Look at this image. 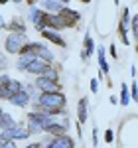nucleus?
Listing matches in <instances>:
<instances>
[{
    "label": "nucleus",
    "mask_w": 138,
    "mask_h": 148,
    "mask_svg": "<svg viewBox=\"0 0 138 148\" xmlns=\"http://www.w3.org/2000/svg\"><path fill=\"white\" fill-rule=\"evenodd\" d=\"M26 2H28V4H30V6H36V4H38V2H40V0H26Z\"/></svg>",
    "instance_id": "nucleus-35"
},
{
    "label": "nucleus",
    "mask_w": 138,
    "mask_h": 148,
    "mask_svg": "<svg viewBox=\"0 0 138 148\" xmlns=\"http://www.w3.org/2000/svg\"><path fill=\"white\" fill-rule=\"evenodd\" d=\"M6 2H8V0H0V6H2V4H6Z\"/></svg>",
    "instance_id": "nucleus-40"
},
{
    "label": "nucleus",
    "mask_w": 138,
    "mask_h": 148,
    "mask_svg": "<svg viewBox=\"0 0 138 148\" xmlns=\"http://www.w3.org/2000/svg\"><path fill=\"white\" fill-rule=\"evenodd\" d=\"M2 113H4V111H2V105H0V116H2Z\"/></svg>",
    "instance_id": "nucleus-41"
},
{
    "label": "nucleus",
    "mask_w": 138,
    "mask_h": 148,
    "mask_svg": "<svg viewBox=\"0 0 138 148\" xmlns=\"http://www.w3.org/2000/svg\"><path fill=\"white\" fill-rule=\"evenodd\" d=\"M10 75H6V73H2L0 75V99H4V101H10V93H8V83H10Z\"/></svg>",
    "instance_id": "nucleus-15"
},
{
    "label": "nucleus",
    "mask_w": 138,
    "mask_h": 148,
    "mask_svg": "<svg viewBox=\"0 0 138 148\" xmlns=\"http://www.w3.org/2000/svg\"><path fill=\"white\" fill-rule=\"evenodd\" d=\"M67 128H69V121H67V116L63 119L61 114H57L55 123L49 126L46 132H47V134H53V136H63V134H67Z\"/></svg>",
    "instance_id": "nucleus-6"
},
{
    "label": "nucleus",
    "mask_w": 138,
    "mask_h": 148,
    "mask_svg": "<svg viewBox=\"0 0 138 148\" xmlns=\"http://www.w3.org/2000/svg\"><path fill=\"white\" fill-rule=\"evenodd\" d=\"M136 51H138V46H136Z\"/></svg>",
    "instance_id": "nucleus-43"
},
{
    "label": "nucleus",
    "mask_w": 138,
    "mask_h": 148,
    "mask_svg": "<svg viewBox=\"0 0 138 148\" xmlns=\"http://www.w3.org/2000/svg\"><path fill=\"white\" fill-rule=\"evenodd\" d=\"M2 140H4V136H2V134H0V142H2Z\"/></svg>",
    "instance_id": "nucleus-42"
},
{
    "label": "nucleus",
    "mask_w": 138,
    "mask_h": 148,
    "mask_svg": "<svg viewBox=\"0 0 138 148\" xmlns=\"http://www.w3.org/2000/svg\"><path fill=\"white\" fill-rule=\"evenodd\" d=\"M38 59H42V61H46V63H51L53 61V53L49 51V47L46 44H42L40 49H38Z\"/></svg>",
    "instance_id": "nucleus-21"
},
{
    "label": "nucleus",
    "mask_w": 138,
    "mask_h": 148,
    "mask_svg": "<svg viewBox=\"0 0 138 148\" xmlns=\"http://www.w3.org/2000/svg\"><path fill=\"white\" fill-rule=\"evenodd\" d=\"M53 144L57 148H75V142H73V138L67 136V134H63V136H55L51 140Z\"/></svg>",
    "instance_id": "nucleus-17"
},
{
    "label": "nucleus",
    "mask_w": 138,
    "mask_h": 148,
    "mask_svg": "<svg viewBox=\"0 0 138 148\" xmlns=\"http://www.w3.org/2000/svg\"><path fill=\"white\" fill-rule=\"evenodd\" d=\"M0 148H16V142H14V140H8V138H4V140L0 142Z\"/></svg>",
    "instance_id": "nucleus-25"
},
{
    "label": "nucleus",
    "mask_w": 138,
    "mask_h": 148,
    "mask_svg": "<svg viewBox=\"0 0 138 148\" xmlns=\"http://www.w3.org/2000/svg\"><path fill=\"white\" fill-rule=\"evenodd\" d=\"M16 125L18 123L14 121V116L10 113H2V116H0V130H8V128H12Z\"/></svg>",
    "instance_id": "nucleus-19"
},
{
    "label": "nucleus",
    "mask_w": 138,
    "mask_h": 148,
    "mask_svg": "<svg viewBox=\"0 0 138 148\" xmlns=\"http://www.w3.org/2000/svg\"><path fill=\"white\" fill-rule=\"evenodd\" d=\"M6 65H8V61H6V56L0 51V69L4 71V69H6Z\"/></svg>",
    "instance_id": "nucleus-28"
},
{
    "label": "nucleus",
    "mask_w": 138,
    "mask_h": 148,
    "mask_svg": "<svg viewBox=\"0 0 138 148\" xmlns=\"http://www.w3.org/2000/svg\"><path fill=\"white\" fill-rule=\"evenodd\" d=\"M97 59H99V67H101V73L103 75H107L109 73V63H107V57H105V47H99L97 49Z\"/></svg>",
    "instance_id": "nucleus-22"
},
{
    "label": "nucleus",
    "mask_w": 138,
    "mask_h": 148,
    "mask_svg": "<svg viewBox=\"0 0 138 148\" xmlns=\"http://www.w3.org/2000/svg\"><path fill=\"white\" fill-rule=\"evenodd\" d=\"M49 67H51L49 63H46V61H42V59H38V57H36L34 61L30 63V67H28L26 73H32V75H38V77H40V75H44Z\"/></svg>",
    "instance_id": "nucleus-9"
},
{
    "label": "nucleus",
    "mask_w": 138,
    "mask_h": 148,
    "mask_svg": "<svg viewBox=\"0 0 138 148\" xmlns=\"http://www.w3.org/2000/svg\"><path fill=\"white\" fill-rule=\"evenodd\" d=\"M30 101H32V95L26 91V89H22L20 93H16V95H14V97L10 99L12 105H14V107H20V109L28 107V105H30Z\"/></svg>",
    "instance_id": "nucleus-10"
},
{
    "label": "nucleus",
    "mask_w": 138,
    "mask_h": 148,
    "mask_svg": "<svg viewBox=\"0 0 138 148\" xmlns=\"http://www.w3.org/2000/svg\"><path fill=\"white\" fill-rule=\"evenodd\" d=\"M93 51H95V42H93L91 34L87 32V34H85V40H83V51H81L83 61H89V57L93 56Z\"/></svg>",
    "instance_id": "nucleus-11"
},
{
    "label": "nucleus",
    "mask_w": 138,
    "mask_h": 148,
    "mask_svg": "<svg viewBox=\"0 0 138 148\" xmlns=\"http://www.w3.org/2000/svg\"><path fill=\"white\" fill-rule=\"evenodd\" d=\"M47 14L44 8H36V6H30V10H28V18H30V22L34 24L36 30H40V32H44L47 30Z\"/></svg>",
    "instance_id": "nucleus-3"
},
{
    "label": "nucleus",
    "mask_w": 138,
    "mask_h": 148,
    "mask_svg": "<svg viewBox=\"0 0 138 148\" xmlns=\"http://www.w3.org/2000/svg\"><path fill=\"white\" fill-rule=\"evenodd\" d=\"M6 26H8V24L4 22V18H2V16H0V32H2V28H6Z\"/></svg>",
    "instance_id": "nucleus-34"
},
{
    "label": "nucleus",
    "mask_w": 138,
    "mask_h": 148,
    "mask_svg": "<svg viewBox=\"0 0 138 148\" xmlns=\"http://www.w3.org/2000/svg\"><path fill=\"white\" fill-rule=\"evenodd\" d=\"M2 136L8 138V140H26L30 136V130H28V126L16 125L12 128H8V130H2Z\"/></svg>",
    "instance_id": "nucleus-4"
},
{
    "label": "nucleus",
    "mask_w": 138,
    "mask_h": 148,
    "mask_svg": "<svg viewBox=\"0 0 138 148\" xmlns=\"http://www.w3.org/2000/svg\"><path fill=\"white\" fill-rule=\"evenodd\" d=\"M28 130H30V134L44 132V126H42V113H40V111H32V113L28 114Z\"/></svg>",
    "instance_id": "nucleus-7"
},
{
    "label": "nucleus",
    "mask_w": 138,
    "mask_h": 148,
    "mask_svg": "<svg viewBox=\"0 0 138 148\" xmlns=\"http://www.w3.org/2000/svg\"><path fill=\"white\" fill-rule=\"evenodd\" d=\"M99 91V79H91V93Z\"/></svg>",
    "instance_id": "nucleus-29"
},
{
    "label": "nucleus",
    "mask_w": 138,
    "mask_h": 148,
    "mask_svg": "<svg viewBox=\"0 0 138 148\" xmlns=\"http://www.w3.org/2000/svg\"><path fill=\"white\" fill-rule=\"evenodd\" d=\"M109 51H111V56H113V57H118V56H116V47H115V44H111Z\"/></svg>",
    "instance_id": "nucleus-32"
},
{
    "label": "nucleus",
    "mask_w": 138,
    "mask_h": 148,
    "mask_svg": "<svg viewBox=\"0 0 138 148\" xmlns=\"http://www.w3.org/2000/svg\"><path fill=\"white\" fill-rule=\"evenodd\" d=\"M65 105H67V97L61 91L55 93H40L38 97V105H36V111L46 114H61L65 111Z\"/></svg>",
    "instance_id": "nucleus-1"
},
{
    "label": "nucleus",
    "mask_w": 138,
    "mask_h": 148,
    "mask_svg": "<svg viewBox=\"0 0 138 148\" xmlns=\"http://www.w3.org/2000/svg\"><path fill=\"white\" fill-rule=\"evenodd\" d=\"M105 140H107V142H113V140H115V132H113L111 128L105 132Z\"/></svg>",
    "instance_id": "nucleus-27"
},
{
    "label": "nucleus",
    "mask_w": 138,
    "mask_h": 148,
    "mask_svg": "<svg viewBox=\"0 0 138 148\" xmlns=\"http://www.w3.org/2000/svg\"><path fill=\"white\" fill-rule=\"evenodd\" d=\"M47 28L57 32V30L67 28V26H65V20L61 18V14H49V16H47Z\"/></svg>",
    "instance_id": "nucleus-12"
},
{
    "label": "nucleus",
    "mask_w": 138,
    "mask_h": 148,
    "mask_svg": "<svg viewBox=\"0 0 138 148\" xmlns=\"http://www.w3.org/2000/svg\"><path fill=\"white\" fill-rule=\"evenodd\" d=\"M130 99H132V95L128 93V85L122 83V85H120V105H128Z\"/></svg>",
    "instance_id": "nucleus-24"
},
{
    "label": "nucleus",
    "mask_w": 138,
    "mask_h": 148,
    "mask_svg": "<svg viewBox=\"0 0 138 148\" xmlns=\"http://www.w3.org/2000/svg\"><path fill=\"white\" fill-rule=\"evenodd\" d=\"M10 32H18V34H26V22L22 18H12V22L6 26Z\"/></svg>",
    "instance_id": "nucleus-18"
},
{
    "label": "nucleus",
    "mask_w": 138,
    "mask_h": 148,
    "mask_svg": "<svg viewBox=\"0 0 138 148\" xmlns=\"http://www.w3.org/2000/svg\"><path fill=\"white\" fill-rule=\"evenodd\" d=\"M42 8H44L47 14H59L61 8H63V4H61L59 0H44V2H42Z\"/></svg>",
    "instance_id": "nucleus-14"
},
{
    "label": "nucleus",
    "mask_w": 138,
    "mask_h": 148,
    "mask_svg": "<svg viewBox=\"0 0 138 148\" xmlns=\"http://www.w3.org/2000/svg\"><path fill=\"white\" fill-rule=\"evenodd\" d=\"M36 59V56H18V61H16V67L20 69V71H28V67H30V63Z\"/></svg>",
    "instance_id": "nucleus-20"
},
{
    "label": "nucleus",
    "mask_w": 138,
    "mask_h": 148,
    "mask_svg": "<svg viewBox=\"0 0 138 148\" xmlns=\"http://www.w3.org/2000/svg\"><path fill=\"white\" fill-rule=\"evenodd\" d=\"M46 148H57V146H55V144H53V142H49V144H47Z\"/></svg>",
    "instance_id": "nucleus-36"
},
{
    "label": "nucleus",
    "mask_w": 138,
    "mask_h": 148,
    "mask_svg": "<svg viewBox=\"0 0 138 148\" xmlns=\"http://www.w3.org/2000/svg\"><path fill=\"white\" fill-rule=\"evenodd\" d=\"M24 89V85H22V81H18V79H10V83H8V93H10V99L16 95V93H20Z\"/></svg>",
    "instance_id": "nucleus-23"
},
{
    "label": "nucleus",
    "mask_w": 138,
    "mask_h": 148,
    "mask_svg": "<svg viewBox=\"0 0 138 148\" xmlns=\"http://www.w3.org/2000/svg\"><path fill=\"white\" fill-rule=\"evenodd\" d=\"M59 2H61V4L65 6V4H69V2H71V0H59Z\"/></svg>",
    "instance_id": "nucleus-37"
},
{
    "label": "nucleus",
    "mask_w": 138,
    "mask_h": 148,
    "mask_svg": "<svg viewBox=\"0 0 138 148\" xmlns=\"http://www.w3.org/2000/svg\"><path fill=\"white\" fill-rule=\"evenodd\" d=\"M130 95H132V99L138 103V85H136V83L132 85V93H130Z\"/></svg>",
    "instance_id": "nucleus-30"
},
{
    "label": "nucleus",
    "mask_w": 138,
    "mask_h": 148,
    "mask_svg": "<svg viewBox=\"0 0 138 148\" xmlns=\"http://www.w3.org/2000/svg\"><path fill=\"white\" fill-rule=\"evenodd\" d=\"M0 71H2V69H0Z\"/></svg>",
    "instance_id": "nucleus-44"
},
{
    "label": "nucleus",
    "mask_w": 138,
    "mask_h": 148,
    "mask_svg": "<svg viewBox=\"0 0 138 148\" xmlns=\"http://www.w3.org/2000/svg\"><path fill=\"white\" fill-rule=\"evenodd\" d=\"M26 148H42V144L40 142H32V144H28Z\"/></svg>",
    "instance_id": "nucleus-33"
},
{
    "label": "nucleus",
    "mask_w": 138,
    "mask_h": 148,
    "mask_svg": "<svg viewBox=\"0 0 138 148\" xmlns=\"http://www.w3.org/2000/svg\"><path fill=\"white\" fill-rule=\"evenodd\" d=\"M42 36H44L46 40H49L51 44H55V46H59V47H65V40H63V38L55 32V30H49V28H47V30H44V32H42Z\"/></svg>",
    "instance_id": "nucleus-13"
},
{
    "label": "nucleus",
    "mask_w": 138,
    "mask_h": 148,
    "mask_svg": "<svg viewBox=\"0 0 138 148\" xmlns=\"http://www.w3.org/2000/svg\"><path fill=\"white\" fill-rule=\"evenodd\" d=\"M34 85H36V87H38L42 93H55V91H61V85H59L57 81L47 79V77H44V75H40V77L36 79Z\"/></svg>",
    "instance_id": "nucleus-5"
},
{
    "label": "nucleus",
    "mask_w": 138,
    "mask_h": 148,
    "mask_svg": "<svg viewBox=\"0 0 138 148\" xmlns=\"http://www.w3.org/2000/svg\"><path fill=\"white\" fill-rule=\"evenodd\" d=\"M12 2H14V4H22L24 0H12Z\"/></svg>",
    "instance_id": "nucleus-38"
},
{
    "label": "nucleus",
    "mask_w": 138,
    "mask_h": 148,
    "mask_svg": "<svg viewBox=\"0 0 138 148\" xmlns=\"http://www.w3.org/2000/svg\"><path fill=\"white\" fill-rule=\"evenodd\" d=\"M97 134H99V132H97V126H95V128H93V144H95V146H97V142H99V136H97Z\"/></svg>",
    "instance_id": "nucleus-31"
},
{
    "label": "nucleus",
    "mask_w": 138,
    "mask_h": 148,
    "mask_svg": "<svg viewBox=\"0 0 138 148\" xmlns=\"http://www.w3.org/2000/svg\"><path fill=\"white\" fill-rule=\"evenodd\" d=\"M87 105H89L87 97H83V99L77 103V119H79L81 125H83V123L87 121V114H89V111H87Z\"/></svg>",
    "instance_id": "nucleus-16"
},
{
    "label": "nucleus",
    "mask_w": 138,
    "mask_h": 148,
    "mask_svg": "<svg viewBox=\"0 0 138 148\" xmlns=\"http://www.w3.org/2000/svg\"><path fill=\"white\" fill-rule=\"evenodd\" d=\"M28 42H30V40L26 38V34L10 32V34L6 36V40H4V49H6V53H10V56H20L22 47L26 46Z\"/></svg>",
    "instance_id": "nucleus-2"
},
{
    "label": "nucleus",
    "mask_w": 138,
    "mask_h": 148,
    "mask_svg": "<svg viewBox=\"0 0 138 148\" xmlns=\"http://www.w3.org/2000/svg\"><path fill=\"white\" fill-rule=\"evenodd\" d=\"M132 32H134V38L138 40V14L132 18Z\"/></svg>",
    "instance_id": "nucleus-26"
},
{
    "label": "nucleus",
    "mask_w": 138,
    "mask_h": 148,
    "mask_svg": "<svg viewBox=\"0 0 138 148\" xmlns=\"http://www.w3.org/2000/svg\"><path fill=\"white\" fill-rule=\"evenodd\" d=\"M59 14H61V18L65 20V26H67V28H75L77 22L81 20V12L73 10V8H67V6H63Z\"/></svg>",
    "instance_id": "nucleus-8"
},
{
    "label": "nucleus",
    "mask_w": 138,
    "mask_h": 148,
    "mask_svg": "<svg viewBox=\"0 0 138 148\" xmlns=\"http://www.w3.org/2000/svg\"><path fill=\"white\" fill-rule=\"evenodd\" d=\"M81 2H83V4H89V2H91V0H81Z\"/></svg>",
    "instance_id": "nucleus-39"
}]
</instances>
